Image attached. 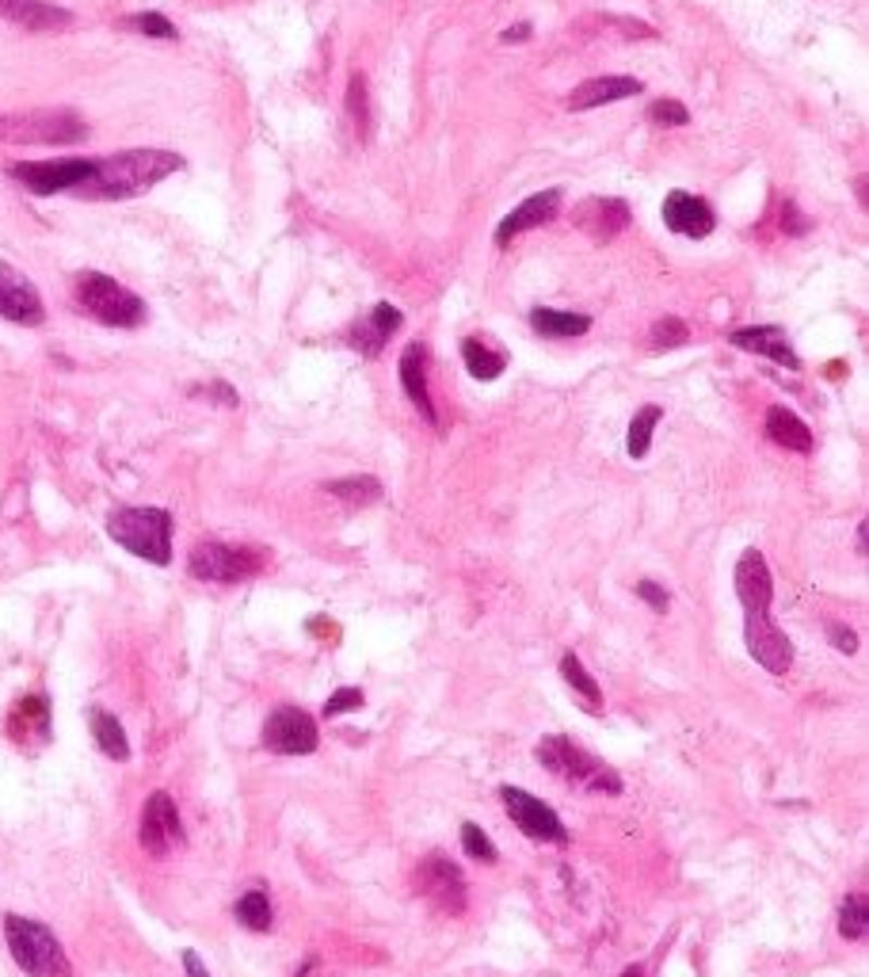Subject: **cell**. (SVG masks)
<instances>
[{"instance_id":"cell-8","label":"cell","mask_w":869,"mask_h":977,"mask_svg":"<svg viewBox=\"0 0 869 977\" xmlns=\"http://www.w3.org/2000/svg\"><path fill=\"white\" fill-rule=\"evenodd\" d=\"M92 168L96 161L88 156H50V161H20L9 173L35 196H58V191H77L92 176Z\"/></svg>"},{"instance_id":"cell-6","label":"cell","mask_w":869,"mask_h":977,"mask_svg":"<svg viewBox=\"0 0 869 977\" xmlns=\"http://www.w3.org/2000/svg\"><path fill=\"white\" fill-rule=\"evenodd\" d=\"M88 126L73 111H24V115H0V141L12 146H80Z\"/></svg>"},{"instance_id":"cell-45","label":"cell","mask_w":869,"mask_h":977,"mask_svg":"<svg viewBox=\"0 0 869 977\" xmlns=\"http://www.w3.org/2000/svg\"><path fill=\"white\" fill-rule=\"evenodd\" d=\"M858 554H866V524H858Z\"/></svg>"},{"instance_id":"cell-46","label":"cell","mask_w":869,"mask_h":977,"mask_svg":"<svg viewBox=\"0 0 869 977\" xmlns=\"http://www.w3.org/2000/svg\"><path fill=\"white\" fill-rule=\"evenodd\" d=\"M621 977H644V974H641V969H626Z\"/></svg>"},{"instance_id":"cell-33","label":"cell","mask_w":869,"mask_h":977,"mask_svg":"<svg viewBox=\"0 0 869 977\" xmlns=\"http://www.w3.org/2000/svg\"><path fill=\"white\" fill-rule=\"evenodd\" d=\"M839 931H843L846 939H866V931H869V901L861 898V893H854V898L843 901V909H839Z\"/></svg>"},{"instance_id":"cell-11","label":"cell","mask_w":869,"mask_h":977,"mask_svg":"<svg viewBox=\"0 0 869 977\" xmlns=\"http://www.w3.org/2000/svg\"><path fill=\"white\" fill-rule=\"evenodd\" d=\"M416 890L424 893L427 901L443 909V913H466V878H462V867L451 863L443 852H431L424 863L416 867Z\"/></svg>"},{"instance_id":"cell-35","label":"cell","mask_w":869,"mask_h":977,"mask_svg":"<svg viewBox=\"0 0 869 977\" xmlns=\"http://www.w3.org/2000/svg\"><path fill=\"white\" fill-rule=\"evenodd\" d=\"M691 340V329H687L679 317H664L652 325V348L656 352H671V348H683Z\"/></svg>"},{"instance_id":"cell-40","label":"cell","mask_w":869,"mask_h":977,"mask_svg":"<svg viewBox=\"0 0 869 977\" xmlns=\"http://www.w3.org/2000/svg\"><path fill=\"white\" fill-rule=\"evenodd\" d=\"M637 596H641L652 611H668V603H671V596L664 592L656 580H637Z\"/></svg>"},{"instance_id":"cell-23","label":"cell","mask_w":869,"mask_h":977,"mask_svg":"<svg viewBox=\"0 0 869 977\" xmlns=\"http://www.w3.org/2000/svg\"><path fill=\"white\" fill-rule=\"evenodd\" d=\"M9 737L16 744H24V749H32V744L47 741L50 737V706L42 696H27L20 699V706L12 711L9 718Z\"/></svg>"},{"instance_id":"cell-27","label":"cell","mask_w":869,"mask_h":977,"mask_svg":"<svg viewBox=\"0 0 869 977\" xmlns=\"http://www.w3.org/2000/svg\"><path fill=\"white\" fill-rule=\"evenodd\" d=\"M88 726H92L96 744L103 749V756L111 760H130V741H126V729L118 726V718L111 711H92L88 714Z\"/></svg>"},{"instance_id":"cell-12","label":"cell","mask_w":869,"mask_h":977,"mask_svg":"<svg viewBox=\"0 0 869 977\" xmlns=\"http://www.w3.org/2000/svg\"><path fill=\"white\" fill-rule=\"evenodd\" d=\"M744 641L747 653L759 661L767 673L782 676L793 665V641L782 634V626L770 618V611H747L744 615Z\"/></svg>"},{"instance_id":"cell-38","label":"cell","mask_w":869,"mask_h":977,"mask_svg":"<svg viewBox=\"0 0 869 977\" xmlns=\"http://www.w3.org/2000/svg\"><path fill=\"white\" fill-rule=\"evenodd\" d=\"M648 118L656 126H687L691 123V111H687L679 100H656L648 108Z\"/></svg>"},{"instance_id":"cell-34","label":"cell","mask_w":869,"mask_h":977,"mask_svg":"<svg viewBox=\"0 0 869 977\" xmlns=\"http://www.w3.org/2000/svg\"><path fill=\"white\" fill-rule=\"evenodd\" d=\"M123 27H130V32H138V35H149V39H179L176 24H172L168 16H161V12H138V16H126Z\"/></svg>"},{"instance_id":"cell-22","label":"cell","mask_w":869,"mask_h":977,"mask_svg":"<svg viewBox=\"0 0 869 977\" xmlns=\"http://www.w3.org/2000/svg\"><path fill=\"white\" fill-rule=\"evenodd\" d=\"M637 92H641V80L637 77H595V80H583L580 88H572L568 111H591V108H603V103L629 100Z\"/></svg>"},{"instance_id":"cell-5","label":"cell","mask_w":869,"mask_h":977,"mask_svg":"<svg viewBox=\"0 0 869 977\" xmlns=\"http://www.w3.org/2000/svg\"><path fill=\"white\" fill-rule=\"evenodd\" d=\"M108 535L149 565L172 562V516L164 509H118L108 516Z\"/></svg>"},{"instance_id":"cell-16","label":"cell","mask_w":869,"mask_h":977,"mask_svg":"<svg viewBox=\"0 0 869 977\" xmlns=\"http://www.w3.org/2000/svg\"><path fill=\"white\" fill-rule=\"evenodd\" d=\"M629 203L626 199H606V196H595V199H583L580 206H576L572 222L583 229V234L591 237L595 245H606L614 241V237L621 234V229H629Z\"/></svg>"},{"instance_id":"cell-20","label":"cell","mask_w":869,"mask_h":977,"mask_svg":"<svg viewBox=\"0 0 869 977\" xmlns=\"http://www.w3.org/2000/svg\"><path fill=\"white\" fill-rule=\"evenodd\" d=\"M0 16L35 35L62 32V27L73 24L70 9H58V4H47V0H0Z\"/></svg>"},{"instance_id":"cell-44","label":"cell","mask_w":869,"mask_h":977,"mask_svg":"<svg viewBox=\"0 0 869 977\" xmlns=\"http://www.w3.org/2000/svg\"><path fill=\"white\" fill-rule=\"evenodd\" d=\"M500 39H504V42H515V39H519V42H522V39H530V24H519V27H507V32H504V35H500Z\"/></svg>"},{"instance_id":"cell-39","label":"cell","mask_w":869,"mask_h":977,"mask_svg":"<svg viewBox=\"0 0 869 977\" xmlns=\"http://www.w3.org/2000/svg\"><path fill=\"white\" fill-rule=\"evenodd\" d=\"M355 706H363V691H358V688H340L325 703V718H340V714L355 711Z\"/></svg>"},{"instance_id":"cell-3","label":"cell","mask_w":869,"mask_h":977,"mask_svg":"<svg viewBox=\"0 0 869 977\" xmlns=\"http://www.w3.org/2000/svg\"><path fill=\"white\" fill-rule=\"evenodd\" d=\"M4 939H9L12 959L27 977H73L70 954L47 924L9 913L4 916Z\"/></svg>"},{"instance_id":"cell-41","label":"cell","mask_w":869,"mask_h":977,"mask_svg":"<svg viewBox=\"0 0 869 977\" xmlns=\"http://www.w3.org/2000/svg\"><path fill=\"white\" fill-rule=\"evenodd\" d=\"M828 634H831V641H835L839 653H854V649H858V634H854L851 626H839V623H835Z\"/></svg>"},{"instance_id":"cell-29","label":"cell","mask_w":869,"mask_h":977,"mask_svg":"<svg viewBox=\"0 0 869 977\" xmlns=\"http://www.w3.org/2000/svg\"><path fill=\"white\" fill-rule=\"evenodd\" d=\"M561 676H565L568 688L580 696V703L588 706V711H599V706H603V691H599L595 676L583 668V661L576 657V653H565V657H561Z\"/></svg>"},{"instance_id":"cell-10","label":"cell","mask_w":869,"mask_h":977,"mask_svg":"<svg viewBox=\"0 0 869 977\" xmlns=\"http://www.w3.org/2000/svg\"><path fill=\"white\" fill-rule=\"evenodd\" d=\"M264 744L279 756H310L320 744L317 722L302 706H279L264 722Z\"/></svg>"},{"instance_id":"cell-26","label":"cell","mask_w":869,"mask_h":977,"mask_svg":"<svg viewBox=\"0 0 869 977\" xmlns=\"http://www.w3.org/2000/svg\"><path fill=\"white\" fill-rule=\"evenodd\" d=\"M530 329L538 337H553V340H572L583 337L591 329V317L588 313H568V310H530Z\"/></svg>"},{"instance_id":"cell-2","label":"cell","mask_w":869,"mask_h":977,"mask_svg":"<svg viewBox=\"0 0 869 977\" xmlns=\"http://www.w3.org/2000/svg\"><path fill=\"white\" fill-rule=\"evenodd\" d=\"M534 756L545 772L565 779L568 787L595 790V794H621V775L614 767H606L599 756H591L588 749H580L576 741H568V737H542Z\"/></svg>"},{"instance_id":"cell-17","label":"cell","mask_w":869,"mask_h":977,"mask_svg":"<svg viewBox=\"0 0 869 977\" xmlns=\"http://www.w3.org/2000/svg\"><path fill=\"white\" fill-rule=\"evenodd\" d=\"M561 211V191L550 188V191H538V196L522 199L519 206H515L512 214H507L504 222L496 226V245L504 249V245H512L519 234H527V229H538L545 226V222H553Z\"/></svg>"},{"instance_id":"cell-30","label":"cell","mask_w":869,"mask_h":977,"mask_svg":"<svg viewBox=\"0 0 869 977\" xmlns=\"http://www.w3.org/2000/svg\"><path fill=\"white\" fill-rule=\"evenodd\" d=\"M664 409L660 405H644L637 409V416L629 421V459H644L652 447V431H656V424H660Z\"/></svg>"},{"instance_id":"cell-32","label":"cell","mask_w":869,"mask_h":977,"mask_svg":"<svg viewBox=\"0 0 869 977\" xmlns=\"http://www.w3.org/2000/svg\"><path fill=\"white\" fill-rule=\"evenodd\" d=\"M234 913H237V920H241L249 931H267V928H272V901H267V893H260V890L244 893V898L237 901Z\"/></svg>"},{"instance_id":"cell-19","label":"cell","mask_w":869,"mask_h":977,"mask_svg":"<svg viewBox=\"0 0 869 977\" xmlns=\"http://www.w3.org/2000/svg\"><path fill=\"white\" fill-rule=\"evenodd\" d=\"M401 321L404 317H401V310H396L393 302H378L370 310V317H363L355 329L348 333V345L355 348L358 355L374 360V355H381V348L389 345V337L401 329Z\"/></svg>"},{"instance_id":"cell-31","label":"cell","mask_w":869,"mask_h":977,"mask_svg":"<svg viewBox=\"0 0 869 977\" xmlns=\"http://www.w3.org/2000/svg\"><path fill=\"white\" fill-rule=\"evenodd\" d=\"M328 493L340 497L343 504H370L381 497V485L374 481L370 474H355V477H343V481H328L325 485Z\"/></svg>"},{"instance_id":"cell-4","label":"cell","mask_w":869,"mask_h":977,"mask_svg":"<svg viewBox=\"0 0 869 977\" xmlns=\"http://www.w3.org/2000/svg\"><path fill=\"white\" fill-rule=\"evenodd\" d=\"M73 298H77L80 313H88L108 329H138L146 321V302L103 272H80L73 283Z\"/></svg>"},{"instance_id":"cell-9","label":"cell","mask_w":869,"mask_h":977,"mask_svg":"<svg viewBox=\"0 0 869 977\" xmlns=\"http://www.w3.org/2000/svg\"><path fill=\"white\" fill-rule=\"evenodd\" d=\"M500 798H504L512 822L522 829V837L538 840V844H565L568 840L565 825H561V817L553 813V805H545L542 798H534L530 790L500 787Z\"/></svg>"},{"instance_id":"cell-1","label":"cell","mask_w":869,"mask_h":977,"mask_svg":"<svg viewBox=\"0 0 869 977\" xmlns=\"http://www.w3.org/2000/svg\"><path fill=\"white\" fill-rule=\"evenodd\" d=\"M179 168H184V156L172 153V149H123V153L96 161L92 176L80 184L77 196L103 199V203L138 199L161 180H168L172 173H179Z\"/></svg>"},{"instance_id":"cell-13","label":"cell","mask_w":869,"mask_h":977,"mask_svg":"<svg viewBox=\"0 0 869 977\" xmlns=\"http://www.w3.org/2000/svg\"><path fill=\"white\" fill-rule=\"evenodd\" d=\"M179 844H184L179 810H176V802H172V794L156 790V794L146 798V810H141V848H146L153 860H164V855Z\"/></svg>"},{"instance_id":"cell-15","label":"cell","mask_w":869,"mask_h":977,"mask_svg":"<svg viewBox=\"0 0 869 977\" xmlns=\"http://www.w3.org/2000/svg\"><path fill=\"white\" fill-rule=\"evenodd\" d=\"M664 226L679 237H691V241H702L717 229V214L706 199L691 196V191H668L664 199Z\"/></svg>"},{"instance_id":"cell-7","label":"cell","mask_w":869,"mask_h":977,"mask_svg":"<svg viewBox=\"0 0 869 977\" xmlns=\"http://www.w3.org/2000/svg\"><path fill=\"white\" fill-rule=\"evenodd\" d=\"M187 565H191V577L210 585H237L264 569V554L249 547H229V542H199Z\"/></svg>"},{"instance_id":"cell-18","label":"cell","mask_w":869,"mask_h":977,"mask_svg":"<svg viewBox=\"0 0 869 977\" xmlns=\"http://www.w3.org/2000/svg\"><path fill=\"white\" fill-rule=\"evenodd\" d=\"M736 596H740V608L747 611H770L774 603V580H770L767 569V558L759 550H744L736 562Z\"/></svg>"},{"instance_id":"cell-42","label":"cell","mask_w":869,"mask_h":977,"mask_svg":"<svg viewBox=\"0 0 869 977\" xmlns=\"http://www.w3.org/2000/svg\"><path fill=\"white\" fill-rule=\"evenodd\" d=\"M782 214H785V218H782V229H785V234H793V237H805V234H808V222L801 218L797 206L785 203V211H782Z\"/></svg>"},{"instance_id":"cell-36","label":"cell","mask_w":869,"mask_h":977,"mask_svg":"<svg viewBox=\"0 0 869 977\" xmlns=\"http://www.w3.org/2000/svg\"><path fill=\"white\" fill-rule=\"evenodd\" d=\"M462 848H466L469 860H477V863H496V848H492L489 832H484L481 825H474V822L462 825Z\"/></svg>"},{"instance_id":"cell-43","label":"cell","mask_w":869,"mask_h":977,"mask_svg":"<svg viewBox=\"0 0 869 977\" xmlns=\"http://www.w3.org/2000/svg\"><path fill=\"white\" fill-rule=\"evenodd\" d=\"M184 969H187V977H210L206 969H202V959L194 951H184Z\"/></svg>"},{"instance_id":"cell-37","label":"cell","mask_w":869,"mask_h":977,"mask_svg":"<svg viewBox=\"0 0 869 977\" xmlns=\"http://www.w3.org/2000/svg\"><path fill=\"white\" fill-rule=\"evenodd\" d=\"M348 115L351 123H355V134L358 138H366V123H370V111H366V77H351L348 85Z\"/></svg>"},{"instance_id":"cell-25","label":"cell","mask_w":869,"mask_h":977,"mask_svg":"<svg viewBox=\"0 0 869 977\" xmlns=\"http://www.w3.org/2000/svg\"><path fill=\"white\" fill-rule=\"evenodd\" d=\"M767 439L778 447H785V451H797V454L813 451V431L805 428V421H801L797 413H790V409H782V405H774L767 413Z\"/></svg>"},{"instance_id":"cell-28","label":"cell","mask_w":869,"mask_h":977,"mask_svg":"<svg viewBox=\"0 0 869 977\" xmlns=\"http://www.w3.org/2000/svg\"><path fill=\"white\" fill-rule=\"evenodd\" d=\"M462 360H466L469 375H474L477 383H492V378H500L504 375V367H507L504 352H496V348H489L484 340H477V337H469L466 345H462Z\"/></svg>"},{"instance_id":"cell-14","label":"cell","mask_w":869,"mask_h":977,"mask_svg":"<svg viewBox=\"0 0 869 977\" xmlns=\"http://www.w3.org/2000/svg\"><path fill=\"white\" fill-rule=\"evenodd\" d=\"M0 317L12 321V325H27V329L47 321V305H42L39 290L12 267H0Z\"/></svg>"},{"instance_id":"cell-21","label":"cell","mask_w":869,"mask_h":977,"mask_svg":"<svg viewBox=\"0 0 869 977\" xmlns=\"http://www.w3.org/2000/svg\"><path fill=\"white\" fill-rule=\"evenodd\" d=\"M729 340L740 348V352L767 355V360H774L778 367H790V371L801 367V360L793 355V348H790V337H785L778 325H755V329H736Z\"/></svg>"},{"instance_id":"cell-24","label":"cell","mask_w":869,"mask_h":977,"mask_svg":"<svg viewBox=\"0 0 869 977\" xmlns=\"http://www.w3.org/2000/svg\"><path fill=\"white\" fill-rule=\"evenodd\" d=\"M401 386L408 393L412 405L424 413L427 424H434V405H431V393H427V352L424 345H408L401 355Z\"/></svg>"}]
</instances>
